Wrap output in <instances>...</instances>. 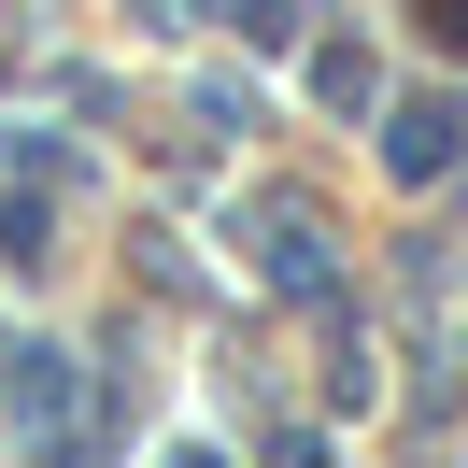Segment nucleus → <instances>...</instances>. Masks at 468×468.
Wrapping results in <instances>:
<instances>
[{
  "label": "nucleus",
  "instance_id": "f257e3e1",
  "mask_svg": "<svg viewBox=\"0 0 468 468\" xmlns=\"http://www.w3.org/2000/svg\"><path fill=\"white\" fill-rule=\"evenodd\" d=\"M58 199H71V143H15V185H0V256L15 270L58 256Z\"/></svg>",
  "mask_w": 468,
  "mask_h": 468
},
{
  "label": "nucleus",
  "instance_id": "f03ea898",
  "mask_svg": "<svg viewBox=\"0 0 468 468\" xmlns=\"http://www.w3.org/2000/svg\"><path fill=\"white\" fill-rule=\"evenodd\" d=\"M454 156H468V114H454V100H398V114H383V171H398V185H440Z\"/></svg>",
  "mask_w": 468,
  "mask_h": 468
},
{
  "label": "nucleus",
  "instance_id": "7ed1b4c3",
  "mask_svg": "<svg viewBox=\"0 0 468 468\" xmlns=\"http://www.w3.org/2000/svg\"><path fill=\"white\" fill-rule=\"evenodd\" d=\"M213 15H228L241 43H298V0H213Z\"/></svg>",
  "mask_w": 468,
  "mask_h": 468
},
{
  "label": "nucleus",
  "instance_id": "20e7f679",
  "mask_svg": "<svg viewBox=\"0 0 468 468\" xmlns=\"http://www.w3.org/2000/svg\"><path fill=\"white\" fill-rule=\"evenodd\" d=\"M313 86L341 100V114H369V58H355V43H326V58H313Z\"/></svg>",
  "mask_w": 468,
  "mask_h": 468
},
{
  "label": "nucleus",
  "instance_id": "39448f33",
  "mask_svg": "<svg viewBox=\"0 0 468 468\" xmlns=\"http://www.w3.org/2000/svg\"><path fill=\"white\" fill-rule=\"evenodd\" d=\"M171 468H228V454H171Z\"/></svg>",
  "mask_w": 468,
  "mask_h": 468
}]
</instances>
